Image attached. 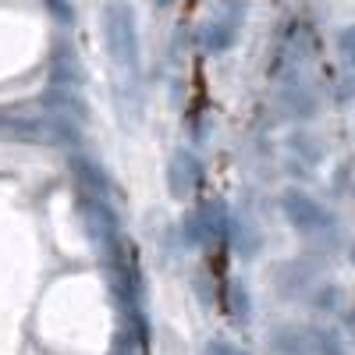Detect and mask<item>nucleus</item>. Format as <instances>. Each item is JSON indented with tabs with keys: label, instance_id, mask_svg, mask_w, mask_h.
<instances>
[{
	"label": "nucleus",
	"instance_id": "1",
	"mask_svg": "<svg viewBox=\"0 0 355 355\" xmlns=\"http://www.w3.org/2000/svg\"><path fill=\"white\" fill-rule=\"evenodd\" d=\"M103 25H107V40L117 61H132L135 57V18L121 0H110L103 8Z\"/></svg>",
	"mask_w": 355,
	"mask_h": 355
},
{
	"label": "nucleus",
	"instance_id": "2",
	"mask_svg": "<svg viewBox=\"0 0 355 355\" xmlns=\"http://www.w3.org/2000/svg\"><path fill=\"white\" fill-rule=\"evenodd\" d=\"M157 4H174V0H157Z\"/></svg>",
	"mask_w": 355,
	"mask_h": 355
}]
</instances>
